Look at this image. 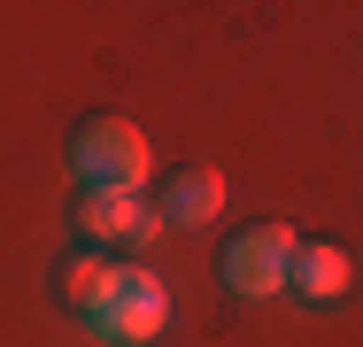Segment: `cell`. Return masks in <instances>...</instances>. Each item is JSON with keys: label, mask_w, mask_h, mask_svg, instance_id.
<instances>
[{"label": "cell", "mask_w": 363, "mask_h": 347, "mask_svg": "<svg viewBox=\"0 0 363 347\" xmlns=\"http://www.w3.org/2000/svg\"><path fill=\"white\" fill-rule=\"evenodd\" d=\"M85 324H93V340H116V347H147L162 324H170V293H162V278L147 271V263H116L108 278V293L85 309Z\"/></svg>", "instance_id": "obj_1"}, {"label": "cell", "mask_w": 363, "mask_h": 347, "mask_svg": "<svg viewBox=\"0 0 363 347\" xmlns=\"http://www.w3.org/2000/svg\"><path fill=\"white\" fill-rule=\"evenodd\" d=\"M294 255H301V239H294L286 224H247L240 239H224V255H217V271L224 285L240 293V301H271V293H286L294 285Z\"/></svg>", "instance_id": "obj_2"}, {"label": "cell", "mask_w": 363, "mask_h": 347, "mask_svg": "<svg viewBox=\"0 0 363 347\" xmlns=\"http://www.w3.org/2000/svg\"><path fill=\"white\" fill-rule=\"evenodd\" d=\"M70 170L85 186H116V193H140L147 186V139L132 116H85L70 139Z\"/></svg>", "instance_id": "obj_3"}, {"label": "cell", "mask_w": 363, "mask_h": 347, "mask_svg": "<svg viewBox=\"0 0 363 347\" xmlns=\"http://www.w3.org/2000/svg\"><path fill=\"white\" fill-rule=\"evenodd\" d=\"M217 208H224V170H217V162H186V170H170V186H162V224L194 232V224H209Z\"/></svg>", "instance_id": "obj_4"}, {"label": "cell", "mask_w": 363, "mask_h": 347, "mask_svg": "<svg viewBox=\"0 0 363 347\" xmlns=\"http://www.w3.org/2000/svg\"><path fill=\"white\" fill-rule=\"evenodd\" d=\"M155 224L132 193H116V186H85V201H77V232H93V239H132L140 247V232Z\"/></svg>", "instance_id": "obj_5"}, {"label": "cell", "mask_w": 363, "mask_h": 347, "mask_svg": "<svg viewBox=\"0 0 363 347\" xmlns=\"http://www.w3.org/2000/svg\"><path fill=\"white\" fill-rule=\"evenodd\" d=\"M294 285H301V301H340V293L356 285V263H348L333 239H301V255H294Z\"/></svg>", "instance_id": "obj_6"}, {"label": "cell", "mask_w": 363, "mask_h": 347, "mask_svg": "<svg viewBox=\"0 0 363 347\" xmlns=\"http://www.w3.org/2000/svg\"><path fill=\"white\" fill-rule=\"evenodd\" d=\"M108 278H116L108 255H77L70 271H62V301H70V309H93V301L108 293Z\"/></svg>", "instance_id": "obj_7"}]
</instances>
